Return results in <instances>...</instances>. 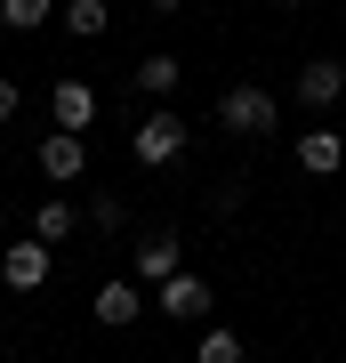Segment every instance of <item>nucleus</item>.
I'll list each match as a JSON object with an SVG mask.
<instances>
[{
    "instance_id": "1",
    "label": "nucleus",
    "mask_w": 346,
    "mask_h": 363,
    "mask_svg": "<svg viewBox=\"0 0 346 363\" xmlns=\"http://www.w3.org/2000/svg\"><path fill=\"white\" fill-rule=\"evenodd\" d=\"M129 154H137L145 169H169V162L185 154V121L169 113V105H154V113H145L137 130H129Z\"/></svg>"
},
{
    "instance_id": "2",
    "label": "nucleus",
    "mask_w": 346,
    "mask_h": 363,
    "mask_svg": "<svg viewBox=\"0 0 346 363\" xmlns=\"http://www.w3.org/2000/svg\"><path fill=\"white\" fill-rule=\"evenodd\" d=\"M218 121H226L233 138H266L274 121H282V105H274V89L242 81V89H226V97H218Z\"/></svg>"
},
{
    "instance_id": "3",
    "label": "nucleus",
    "mask_w": 346,
    "mask_h": 363,
    "mask_svg": "<svg viewBox=\"0 0 346 363\" xmlns=\"http://www.w3.org/2000/svg\"><path fill=\"white\" fill-rule=\"evenodd\" d=\"M129 274H137L145 291H161L169 274H185V242H178V234H169V226H161V234H145V242L129 250Z\"/></svg>"
},
{
    "instance_id": "4",
    "label": "nucleus",
    "mask_w": 346,
    "mask_h": 363,
    "mask_svg": "<svg viewBox=\"0 0 346 363\" xmlns=\"http://www.w3.org/2000/svg\"><path fill=\"white\" fill-rule=\"evenodd\" d=\"M209 298H218V291H209V274H169V283L154 291V315H169V323H202Z\"/></svg>"
},
{
    "instance_id": "5",
    "label": "nucleus",
    "mask_w": 346,
    "mask_h": 363,
    "mask_svg": "<svg viewBox=\"0 0 346 363\" xmlns=\"http://www.w3.org/2000/svg\"><path fill=\"white\" fill-rule=\"evenodd\" d=\"M338 97H346V57H306L298 65V105L306 113H330Z\"/></svg>"
},
{
    "instance_id": "6",
    "label": "nucleus",
    "mask_w": 346,
    "mask_h": 363,
    "mask_svg": "<svg viewBox=\"0 0 346 363\" xmlns=\"http://www.w3.org/2000/svg\"><path fill=\"white\" fill-rule=\"evenodd\" d=\"M89 315H97L105 331H129V323H137V315H145V283H137V274H121V283H97Z\"/></svg>"
},
{
    "instance_id": "7",
    "label": "nucleus",
    "mask_w": 346,
    "mask_h": 363,
    "mask_svg": "<svg viewBox=\"0 0 346 363\" xmlns=\"http://www.w3.org/2000/svg\"><path fill=\"white\" fill-rule=\"evenodd\" d=\"M49 242H40V234H33V242H8V250H0V283H8V291H40V283H49Z\"/></svg>"
},
{
    "instance_id": "8",
    "label": "nucleus",
    "mask_w": 346,
    "mask_h": 363,
    "mask_svg": "<svg viewBox=\"0 0 346 363\" xmlns=\"http://www.w3.org/2000/svg\"><path fill=\"white\" fill-rule=\"evenodd\" d=\"M40 178H57V186L89 178V145H81L73 130H49V138H40Z\"/></svg>"
},
{
    "instance_id": "9",
    "label": "nucleus",
    "mask_w": 346,
    "mask_h": 363,
    "mask_svg": "<svg viewBox=\"0 0 346 363\" xmlns=\"http://www.w3.org/2000/svg\"><path fill=\"white\" fill-rule=\"evenodd\" d=\"M49 113H57V130L89 138V121H97V89H89V81H57V89H49Z\"/></svg>"
},
{
    "instance_id": "10",
    "label": "nucleus",
    "mask_w": 346,
    "mask_h": 363,
    "mask_svg": "<svg viewBox=\"0 0 346 363\" xmlns=\"http://www.w3.org/2000/svg\"><path fill=\"white\" fill-rule=\"evenodd\" d=\"M298 169H306V178L346 169V138H338V130H306V138H298Z\"/></svg>"
},
{
    "instance_id": "11",
    "label": "nucleus",
    "mask_w": 346,
    "mask_h": 363,
    "mask_svg": "<svg viewBox=\"0 0 346 363\" xmlns=\"http://www.w3.org/2000/svg\"><path fill=\"white\" fill-rule=\"evenodd\" d=\"M178 73H185V65H178V57H161V49H154V57H137V89L154 97V105L178 89Z\"/></svg>"
},
{
    "instance_id": "12",
    "label": "nucleus",
    "mask_w": 346,
    "mask_h": 363,
    "mask_svg": "<svg viewBox=\"0 0 346 363\" xmlns=\"http://www.w3.org/2000/svg\"><path fill=\"white\" fill-rule=\"evenodd\" d=\"M250 347H242V331H226V323H209L202 339H193V363H242Z\"/></svg>"
},
{
    "instance_id": "13",
    "label": "nucleus",
    "mask_w": 346,
    "mask_h": 363,
    "mask_svg": "<svg viewBox=\"0 0 346 363\" xmlns=\"http://www.w3.org/2000/svg\"><path fill=\"white\" fill-rule=\"evenodd\" d=\"M57 9H64V0H0V25H8V33H40Z\"/></svg>"
},
{
    "instance_id": "14",
    "label": "nucleus",
    "mask_w": 346,
    "mask_h": 363,
    "mask_svg": "<svg viewBox=\"0 0 346 363\" xmlns=\"http://www.w3.org/2000/svg\"><path fill=\"white\" fill-rule=\"evenodd\" d=\"M105 25H113V9H105V0H64V33H81V40H97Z\"/></svg>"
},
{
    "instance_id": "15",
    "label": "nucleus",
    "mask_w": 346,
    "mask_h": 363,
    "mask_svg": "<svg viewBox=\"0 0 346 363\" xmlns=\"http://www.w3.org/2000/svg\"><path fill=\"white\" fill-rule=\"evenodd\" d=\"M73 226H81V210H73V202H40V218H33V234H40V242H64Z\"/></svg>"
},
{
    "instance_id": "16",
    "label": "nucleus",
    "mask_w": 346,
    "mask_h": 363,
    "mask_svg": "<svg viewBox=\"0 0 346 363\" xmlns=\"http://www.w3.org/2000/svg\"><path fill=\"white\" fill-rule=\"evenodd\" d=\"M89 226L113 234V226H121V202H113V194H97V202H89Z\"/></svg>"
},
{
    "instance_id": "17",
    "label": "nucleus",
    "mask_w": 346,
    "mask_h": 363,
    "mask_svg": "<svg viewBox=\"0 0 346 363\" xmlns=\"http://www.w3.org/2000/svg\"><path fill=\"white\" fill-rule=\"evenodd\" d=\"M0 121H16V81H0Z\"/></svg>"
},
{
    "instance_id": "18",
    "label": "nucleus",
    "mask_w": 346,
    "mask_h": 363,
    "mask_svg": "<svg viewBox=\"0 0 346 363\" xmlns=\"http://www.w3.org/2000/svg\"><path fill=\"white\" fill-rule=\"evenodd\" d=\"M145 9H154V16H178V9H185V0H145Z\"/></svg>"
},
{
    "instance_id": "19",
    "label": "nucleus",
    "mask_w": 346,
    "mask_h": 363,
    "mask_svg": "<svg viewBox=\"0 0 346 363\" xmlns=\"http://www.w3.org/2000/svg\"><path fill=\"white\" fill-rule=\"evenodd\" d=\"M282 9H306V0H282Z\"/></svg>"
},
{
    "instance_id": "20",
    "label": "nucleus",
    "mask_w": 346,
    "mask_h": 363,
    "mask_svg": "<svg viewBox=\"0 0 346 363\" xmlns=\"http://www.w3.org/2000/svg\"><path fill=\"white\" fill-rule=\"evenodd\" d=\"M0 347H8V331H0Z\"/></svg>"
}]
</instances>
